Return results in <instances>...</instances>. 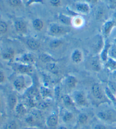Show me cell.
Here are the masks:
<instances>
[{
  "label": "cell",
  "mask_w": 116,
  "mask_h": 129,
  "mask_svg": "<svg viewBox=\"0 0 116 129\" xmlns=\"http://www.w3.org/2000/svg\"><path fill=\"white\" fill-rule=\"evenodd\" d=\"M71 31L70 27L58 23H52L49 24L48 29V34L54 38H59V37L66 35Z\"/></svg>",
  "instance_id": "cell-1"
},
{
  "label": "cell",
  "mask_w": 116,
  "mask_h": 129,
  "mask_svg": "<svg viewBox=\"0 0 116 129\" xmlns=\"http://www.w3.org/2000/svg\"><path fill=\"white\" fill-rule=\"evenodd\" d=\"M97 117L105 122H115L116 110L114 109H112V108L101 110L97 113Z\"/></svg>",
  "instance_id": "cell-2"
},
{
  "label": "cell",
  "mask_w": 116,
  "mask_h": 129,
  "mask_svg": "<svg viewBox=\"0 0 116 129\" xmlns=\"http://www.w3.org/2000/svg\"><path fill=\"white\" fill-rule=\"evenodd\" d=\"M43 118L42 114L39 110L32 109L25 117V122L31 126H35L40 123Z\"/></svg>",
  "instance_id": "cell-3"
},
{
  "label": "cell",
  "mask_w": 116,
  "mask_h": 129,
  "mask_svg": "<svg viewBox=\"0 0 116 129\" xmlns=\"http://www.w3.org/2000/svg\"><path fill=\"white\" fill-rule=\"evenodd\" d=\"M105 39L102 34H97L92 38L91 41V47L94 52L100 53L101 51L105 45Z\"/></svg>",
  "instance_id": "cell-4"
},
{
  "label": "cell",
  "mask_w": 116,
  "mask_h": 129,
  "mask_svg": "<svg viewBox=\"0 0 116 129\" xmlns=\"http://www.w3.org/2000/svg\"><path fill=\"white\" fill-rule=\"evenodd\" d=\"M72 99L75 104L82 107H85L89 105L85 93L83 91H76L74 92Z\"/></svg>",
  "instance_id": "cell-5"
},
{
  "label": "cell",
  "mask_w": 116,
  "mask_h": 129,
  "mask_svg": "<svg viewBox=\"0 0 116 129\" xmlns=\"http://www.w3.org/2000/svg\"><path fill=\"white\" fill-rule=\"evenodd\" d=\"M12 67L14 71L17 73H19V74H30L33 72L34 71L32 65L18 62L15 63H13Z\"/></svg>",
  "instance_id": "cell-6"
},
{
  "label": "cell",
  "mask_w": 116,
  "mask_h": 129,
  "mask_svg": "<svg viewBox=\"0 0 116 129\" xmlns=\"http://www.w3.org/2000/svg\"><path fill=\"white\" fill-rule=\"evenodd\" d=\"M115 26L116 22L113 19H109L104 22L101 27V34L104 38L108 39Z\"/></svg>",
  "instance_id": "cell-7"
},
{
  "label": "cell",
  "mask_w": 116,
  "mask_h": 129,
  "mask_svg": "<svg viewBox=\"0 0 116 129\" xmlns=\"http://www.w3.org/2000/svg\"><path fill=\"white\" fill-rule=\"evenodd\" d=\"M91 93L95 100L102 101L107 99L105 92L102 88L101 85L99 83H94L91 87Z\"/></svg>",
  "instance_id": "cell-8"
},
{
  "label": "cell",
  "mask_w": 116,
  "mask_h": 129,
  "mask_svg": "<svg viewBox=\"0 0 116 129\" xmlns=\"http://www.w3.org/2000/svg\"><path fill=\"white\" fill-rule=\"evenodd\" d=\"M74 8L76 13L82 15H87L91 11L90 5L84 1L76 2L74 5Z\"/></svg>",
  "instance_id": "cell-9"
},
{
  "label": "cell",
  "mask_w": 116,
  "mask_h": 129,
  "mask_svg": "<svg viewBox=\"0 0 116 129\" xmlns=\"http://www.w3.org/2000/svg\"><path fill=\"white\" fill-rule=\"evenodd\" d=\"M13 86L17 92H21L25 89L27 84L24 75L19 74L17 76L13 82Z\"/></svg>",
  "instance_id": "cell-10"
},
{
  "label": "cell",
  "mask_w": 116,
  "mask_h": 129,
  "mask_svg": "<svg viewBox=\"0 0 116 129\" xmlns=\"http://www.w3.org/2000/svg\"><path fill=\"white\" fill-rule=\"evenodd\" d=\"M59 116L55 113L50 114L46 119V126L48 129H57L59 127Z\"/></svg>",
  "instance_id": "cell-11"
},
{
  "label": "cell",
  "mask_w": 116,
  "mask_h": 129,
  "mask_svg": "<svg viewBox=\"0 0 116 129\" xmlns=\"http://www.w3.org/2000/svg\"><path fill=\"white\" fill-rule=\"evenodd\" d=\"M14 26L16 32L20 35L27 34L28 32V25L26 22L23 19H16L14 22Z\"/></svg>",
  "instance_id": "cell-12"
},
{
  "label": "cell",
  "mask_w": 116,
  "mask_h": 129,
  "mask_svg": "<svg viewBox=\"0 0 116 129\" xmlns=\"http://www.w3.org/2000/svg\"><path fill=\"white\" fill-rule=\"evenodd\" d=\"M18 62L32 65L36 62V57L31 53H25L17 58Z\"/></svg>",
  "instance_id": "cell-13"
},
{
  "label": "cell",
  "mask_w": 116,
  "mask_h": 129,
  "mask_svg": "<svg viewBox=\"0 0 116 129\" xmlns=\"http://www.w3.org/2000/svg\"><path fill=\"white\" fill-rule=\"evenodd\" d=\"M25 43L30 49L34 51L39 50L41 47L40 41L33 37H27L25 38Z\"/></svg>",
  "instance_id": "cell-14"
},
{
  "label": "cell",
  "mask_w": 116,
  "mask_h": 129,
  "mask_svg": "<svg viewBox=\"0 0 116 129\" xmlns=\"http://www.w3.org/2000/svg\"><path fill=\"white\" fill-rule=\"evenodd\" d=\"M78 79L75 76L69 75L65 78L64 80L65 86L67 89L69 90H73L76 87L78 84Z\"/></svg>",
  "instance_id": "cell-15"
},
{
  "label": "cell",
  "mask_w": 116,
  "mask_h": 129,
  "mask_svg": "<svg viewBox=\"0 0 116 129\" xmlns=\"http://www.w3.org/2000/svg\"><path fill=\"white\" fill-rule=\"evenodd\" d=\"M56 18L60 23L64 26L71 27L73 23V18L68 15L62 13H59L56 16Z\"/></svg>",
  "instance_id": "cell-16"
},
{
  "label": "cell",
  "mask_w": 116,
  "mask_h": 129,
  "mask_svg": "<svg viewBox=\"0 0 116 129\" xmlns=\"http://www.w3.org/2000/svg\"><path fill=\"white\" fill-rule=\"evenodd\" d=\"M111 44L110 43L108 39H105V45L104 46V48L100 53V58L101 60L106 62L109 58V49L111 46Z\"/></svg>",
  "instance_id": "cell-17"
},
{
  "label": "cell",
  "mask_w": 116,
  "mask_h": 129,
  "mask_svg": "<svg viewBox=\"0 0 116 129\" xmlns=\"http://www.w3.org/2000/svg\"><path fill=\"white\" fill-rule=\"evenodd\" d=\"M71 59L73 62L75 64L82 62L83 59V54L82 50L79 49H74L71 54Z\"/></svg>",
  "instance_id": "cell-18"
},
{
  "label": "cell",
  "mask_w": 116,
  "mask_h": 129,
  "mask_svg": "<svg viewBox=\"0 0 116 129\" xmlns=\"http://www.w3.org/2000/svg\"><path fill=\"white\" fill-rule=\"evenodd\" d=\"M46 70L53 75H57L60 73V68L55 62H52L45 64Z\"/></svg>",
  "instance_id": "cell-19"
},
{
  "label": "cell",
  "mask_w": 116,
  "mask_h": 129,
  "mask_svg": "<svg viewBox=\"0 0 116 129\" xmlns=\"http://www.w3.org/2000/svg\"><path fill=\"white\" fill-rule=\"evenodd\" d=\"M1 56L2 58L6 61H10L14 58L15 50L13 48H9L2 52Z\"/></svg>",
  "instance_id": "cell-20"
},
{
  "label": "cell",
  "mask_w": 116,
  "mask_h": 129,
  "mask_svg": "<svg viewBox=\"0 0 116 129\" xmlns=\"http://www.w3.org/2000/svg\"><path fill=\"white\" fill-rule=\"evenodd\" d=\"M32 26L35 31L41 32L44 27V22L40 18H35L32 20Z\"/></svg>",
  "instance_id": "cell-21"
},
{
  "label": "cell",
  "mask_w": 116,
  "mask_h": 129,
  "mask_svg": "<svg viewBox=\"0 0 116 129\" xmlns=\"http://www.w3.org/2000/svg\"><path fill=\"white\" fill-rule=\"evenodd\" d=\"M100 60V58L96 57H94L91 59V62H90V67L93 71H96V72L100 71L101 69Z\"/></svg>",
  "instance_id": "cell-22"
},
{
  "label": "cell",
  "mask_w": 116,
  "mask_h": 129,
  "mask_svg": "<svg viewBox=\"0 0 116 129\" xmlns=\"http://www.w3.org/2000/svg\"><path fill=\"white\" fill-rule=\"evenodd\" d=\"M106 15V10L103 7L99 6L97 8L94 13V17L98 20H103L104 18H105Z\"/></svg>",
  "instance_id": "cell-23"
},
{
  "label": "cell",
  "mask_w": 116,
  "mask_h": 129,
  "mask_svg": "<svg viewBox=\"0 0 116 129\" xmlns=\"http://www.w3.org/2000/svg\"><path fill=\"white\" fill-rule=\"evenodd\" d=\"M18 104L17 97L14 94H10L8 98V107L11 110H14Z\"/></svg>",
  "instance_id": "cell-24"
},
{
  "label": "cell",
  "mask_w": 116,
  "mask_h": 129,
  "mask_svg": "<svg viewBox=\"0 0 116 129\" xmlns=\"http://www.w3.org/2000/svg\"><path fill=\"white\" fill-rule=\"evenodd\" d=\"M64 41L60 38H54L49 43V46L50 49H57L63 45Z\"/></svg>",
  "instance_id": "cell-25"
},
{
  "label": "cell",
  "mask_w": 116,
  "mask_h": 129,
  "mask_svg": "<svg viewBox=\"0 0 116 129\" xmlns=\"http://www.w3.org/2000/svg\"><path fill=\"white\" fill-rule=\"evenodd\" d=\"M39 59L41 61V62H42L43 63H44L45 64L49 62H52L56 61L55 59L53 58L48 53H45L41 54L40 56H39Z\"/></svg>",
  "instance_id": "cell-26"
},
{
  "label": "cell",
  "mask_w": 116,
  "mask_h": 129,
  "mask_svg": "<svg viewBox=\"0 0 116 129\" xmlns=\"http://www.w3.org/2000/svg\"><path fill=\"white\" fill-rule=\"evenodd\" d=\"M62 101L65 106L66 107H74L75 105L73 99L68 95H64L62 97Z\"/></svg>",
  "instance_id": "cell-27"
},
{
  "label": "cell",
  "mask_w": 116,
  "mask_h": 129,
  "mask_svg": "<svg viewBox=\"0 0 116 129\" xmlns=\"http://www.w3.org/2000/svg\"><path fill=\"white\" fill-rule=\"evenodd\" d=\"M15 112L17 115L22 116L27 113V108L22 103H18L15 108Z\"/></svg>",
  "instance_id": "cell-28"
},
{
  "label": "cell",
  "mask_w": 116,
  "mask_h": 129,
  "mask_svg": "<svg viewBox=\"0 0 116 129\" xmlns=\"http://www.w3.org/2000/svg\"><path fill=\"white\" fill-rule=\"evenodd\" d=\"M89 119V115L85 113H82L79 114L78 117V123L81 125H84L86 124Z\"/></svg>",
  "instance_id": "cell-29"
},
{
  "label": "cell",
  "mask_w": 116,
  "mask_h": 129,
  "mask_svg": "<svg viewBox=\"0 0 116 129\" xmlns=\"http://www.w3.org/2000/svg\"><path fill=\"white\" fill-rule=\"evenodd\" d=\"M84 23V20L80 16H76L73 18V23L72 26L75 27H80L83 26Z\"/></svg>",
  "instance_id": "cell-30"
},
{
  "label": "cell",
  "mask_w": 116,
  "mask_h": 129,
  "mask_svg": "<svg viewBox=\"0 0 116 129\" xmlns=\"http://www.w3.org/2000/svg\"><path fill=\"white\" fill-rule=\"evenodd\" d=\"M104 92H105V94L106 98H107L108 100L110 101H112L113 103H116V97L114 95L112 91L110 90V89L106 87L104 89Z\"/></svg>",
  "instance_id": "cell-31"
},
{
  "label": "cell",
  "mask_w": 116,
  "mask_h": 129,
  "mask_svg": "<svg viewBox=\"0 0 116 129\" xmlns=\"http://www.w3.org/2000/svg\"><path fill=\"white\" fill-rule=\"evenodd\" d=\"M74 119V114L70 111H66L64 113L62 116V121L65 123H69Z\"/></svg>",
  "instance_id": "cell-32"
},
{
  "label": "cell",
  "mask_w": 116,
  "mask_h": 129,
  "mask_svg": "<svg viewBox=\"0 0 116 129\" xmlns=\"http://www.w3.org/2000/svg\"><path fill=\"white\" fill-rule=\"evenodd\" d=\"M40 94L43 98H48L51 95L50 89L45 86L41 87L40 89Z\"/></svg>",
  "instance_id": "cell-33"
},
{
  "label": "cell",
  "mask_w": 116,
  "mask_h": 129,
  "mask_svg": "<svg viewBox=\"0 0 116 129\" xmlns=\"http://www.w3.org/2000/svg\"><path fill=\"white\" fill-rule=\"evenodd\" d=\"M18 126L17 122L14 120H11L5 125L4 129H18Z\"/></svg>",
  "instance_id": "cell-34"
},
{
  "label": "cell",
  "mask_w": 116,
  "mask_h": 129,
  "mask_svg": "<svg viewBox=\"0 0 116 129\" xmlns=\"http://www.w3.org/2000/svg\"><path fill=\"white\" fill-rule=\"evenodd\" d=\"M109 58L116 60V44L111 45L109 52Z\"/></svg>",
  "instance_id": "cell-35"
},
{
  "label": "cell",
  "mask_w": 116,
  "mask_h": 129,
  "mask_svg": "<svg viewBox=\"0 0 116 129\" xmlns=\"http://www.w3.org/2000/svg\"><path fill=\"white\" fill-rule=\"evenodd\" d=\"M8 25L5 22L0 20V35L6 34L8 31Z\"/></svg>",
  "instance_id": "cell-36"
},
{
  "label": "cell",
  "mask_w": 116,
  "mask_h": 129,
  "mask_svg": "<svg viewBox=\"0 0 116 129\" xmlns=\"http://www.w3.org/2000/svg\"><path fill=\"white\" fill-rule=\"evenodd\" d=\"M8 3L11 7L14 8H19L23 4L22 0H8Z\"/></svg>",
  "instance_id": "cell-37"
},
{
  "label": "cell",
  "mask_w": 116,
  "mask_h": 129,
  "mask_svg": "<svg viewBox=\"0 0 116 129\" xmlns=\"http://www.w3.org/2000/svg\"><path fill=\"white\" fill-rule=\"evenodd\" d=\"M108 87L110 89V90L116 96V83L113 82H109L108 83Z\"/></svg>",
  "instance_id": "cell-38"
},
{
  "label": "cell",
  "mask_w": 116,
  "mask_h": 129,
  "mask_svg": "<svg viewBox=\"0 0 116 129\" xmlns=\"http://www.w3.org/2000/svg\"><path fill=\"white\" fill-rule=\"evenodd\" d=\"M108 8L116 10V0H108Z\"/></svg>",
  "instance_id": "cell-39"
},
{
  "label": "cell",
  "mask_w": 116,
  "mask_h": 129,
  "mask_svg": "<svg viewBox=\"0 0 116 129\" xmlns=\"http://www.w3.org/2000/svg\"><path fill=\"white\" fill-rule=\"evenodd\" d=\"M49 3L53 7H60L61 5V0H49Z\"/></svg>",
  "instance_id": "cell-40"
},
{
  "label": "cell",
  "mask_w": 116,
  "mask_h": 129,
  "mask_svg": "<svg viewBox=\"0 0 116 129\" xmlns=\"http://www.w3.org/2000/svg\"><path fill=\"white\" fill-rule=\"evenodd\" d=\"M6 75L3 71L0 70V84H2L5 82Z\"/></svg>",
  "instance_id": "cell-41"
},
{
  "label": "cell",
  "mask_w": 116,
  "mask_h": 129,
  "mask_svg": "<svg viewBox=\"0 0 116 129\" xmlns=\"http://www.w3.org/2000/svg\"><path fill=\"white\" fill-rule=\"evenodd\" d=\"M93 129H108V127L103 124H96L94 126Z\"/></svg>",
  "instance_id": "cell-42"
},
{
  "label": "cell",
  "mask_w": 116,
  "mask_h": 129,
  "mask_svg": "<svg viewBox=\"0 0 116 129\" xmlns=\"http://www.w3.org/2000/svg\"><path fill=\"white\" fill-rule=\"evenodd\" d=\"M99 0H83V1L86 2L87 3H89V4H96L99 2Z\"/></svg>",
  "instance_id": "cell-43"
},
{
  "label": "cell",
  "mask_w": 116,
  "mask_h": 129,
  "mask_svg": "<svg viewBox=\"0 0 116 129\" xmlns=\"http://www.w3.org/2000/svg\"><path fill=\"white\" fill-rule=\"evenodd\" d=\"M113 20H114V21L116 22V10H115V11L113 13Z\"/></svg>",
  "instance_id": "cell-44"
},
{
  "label": "cell",
  "mask_w": 116,
  "mask_h": 129,
  "mask_svg": "<svg viewBox=\"0 0 116 129\" xmlns=\"http://www.w3.org/2000/svg\"><path fill=\"white\" fill-rule=\"evenodd\" d=\"M57 129H68V128H67L65 126H60L58 127Z\"/></svg>",
  "instance_id": "cell-45"
},
{
  "label": "cell",
  "mask_w": 116,
  "mask_h": 129,
  "mask_svg": "<svg viewBox=\"0 0 116 129\" xmlns=\"http://www.w3.org/2000/svg\"><path fill=\"white\" fill-rule=\"evenodd\" d=\"M113 77H114V79L116 80V70L113 71Z\"/></svg>",
  "instance_id": "cell-46"
},
{
  "label": "cell",
  "mask_w": 116,
  "mask_h": 129,
  "mask_svg": "<svg viewBox=\"0 0 116 129\" xmlns=\"http://www.w3.org/2000/svg\"><path fill=\"white\" fill-rule=\"evenodd\" d=\"M25 129H37V128H35V127H29V128H25Z\"/></svg>",
  "instance_id": "cell-47"
},
{
  "label": "cell",
  "mask_w": 116,
  "mask_h": 129,
  "mask_svg": "<svg viewBox=\"0 0 116 129\" xmlns=\"http://www.w3.org/2000/svg\"><path fill=\"white\" fill-rule=\"evenodd\" d=\"M114 43L115 44H116V38L114 39Z\"/></svg>",
  "instance_id": "cell-48"
},
{
  "label": "cell",
  "mask_w": 116,
  "mask_h": 129,
  "mask_svg": "<svg viewBox=\"0 0 116 129\" xmlns=\"http://www.w3.org/2000/svg\"><path fill=\"white\" fill-rule=\"evenodd\" d=\"M1 118H2V115H1V114H0V121H1Z\"/></svg>",
  "instance_id": "cell-49"
},
{
  "label": "cell",
  "mask_w": 116,
  "mask_h": 129,
  "mask_svg": "<svg viewBox=\"0 0 116 129\" xmlns=\"http://www.w3.org/2000/svg\"><path fill=\"white\" fill-rule=\"evenodd\" d=\"M1 98H0V105H1Z\"/></svg>",
  "instance_id": "cell-50"
},
{
  "label": "cell",
  "mask_w": 116,
  "mask_h": 129,
  "mask_svg": "<svg viewBox=\"0 0 116 129\" xmlns=\"http://www.w3.org/2000/svg\"><path fill=\"white\" fill-rule=\"evenodd\" d=\"M115 97H116V96H115Z\"/></svg>",
  "instance_id": "cell-51"
}]
</instances>
